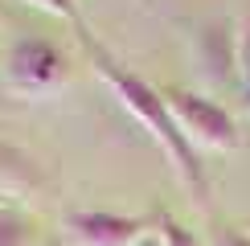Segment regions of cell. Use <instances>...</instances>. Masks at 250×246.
Wrapping results in <instances>:
<instances>
[{
    "mask_svg": "<svg viewBox=\"0 0 250 246\" xmlns=\"http://www.w3.org/2000/svg\"><path fill=\"white\" fill-rule=\"evenodd\" d=\"M213 246H250V234H217Z\"/></svg>",
    "mask_w": 250,
    "mask_h": 246,
    "instance_id": "obj_8",
    "label": "cell"
},
{
    "mask_svg": "<svg viewBox=\"0 0 250 246\" xmlns=\"http://www.w3.org/2000/svg\"><path fill=\"white\" fill-rule=\"evenodd\" d=\"M164 102H168L176 127L185 131V140H189L193 148L197 144H201V148H213V152L238 148V127L217 102L201 99V95H189V90H164Z\"/></svg>",
    "mask_w": 250,
    "mask_h": 246,
    "instance_id": "obj_2",
    "label": "cell"
},
{
    "mask_svg": "<svg viewBox=\"0 0 250 246\" xmlns=\"http://www.w3.org/2000/svg\"><path fill=\"white\" fill-rule=\"evenodd\" d=\"M8 66H13V78L29 82V86H49V82L62 78V58L45 41H21Z\"/></svg>",
    "mask_w": 250,
    "mask_h": 246,
    "instance_id": "obj_4",
    "label": "cell"
},
{
    "mask_svg": "<svg viewBox=\"0 0 250 246\" xmlns=\"http://www.w3.org/2000/svg\"><path fill=\"white\" fill-rule=\"evenodd\" d=\"M140 246H164V242L156 238V234H144V242H140Z\"/></svg>",
    "mask_w": 250,
    "mask_h": 246,
    "instance_id": "obj_9",
    "label": "cell"
},
{
    "mask_svg": "<svg viewBox=\"0 0 250 246\" xmlns=\"http://www.w3.org/2000/svg\"><path fill=\"white\" fill-rule=\"evenodd\" d=\"M33 4L49 8V13H58V17H74V0H33Z\"/></svg>",
    "mask_w": 250,
    "mask_h": 246,
    "instance_id": "obj_7",
    "label": "cell"
},
{
    "mask_svg": "<svg viewBox=\"0 0 250 246\" xmlns=\"http://www.w3.org/2000/svg\"><path fill=\"white\" fill-rule=\"evenodd\" d=\"M66 230L82 246H140L144 242V226L135 218H119V213H103V209L70 213Z\"/></svg>",
    "mask_w": 250,
    "mask_h": 246,
    "instance_id": "obj_3",
    "label": "cell"
},
{
    "mask_svg": "<svg viewBox=\"0 0 250 246\" xmlns=\"http://www.w3.org/2000/svg\"><path fill=\"white\" fill-rule=\"evenodd\" d=\"M156 238H160L164 246H201V242H197L181 222H172V218H160V230H156Z\"/></svg>",
    "mask_w": 250,
    "mask_h": 246,
    "instance_id": "obj_6",
    "label": "cell"
},
{
    "mask_svg": "<svg viewBox=\"0 0 250 246\" xmlns=\"http://www.w3.org/2000/svg\"><path fill=\"white\" fill-rule=\"evenodd\" d=\"M95 58H99V74L111 82V90L119 95L123 107H127L131 115L152 131V140L168 152V160L176 164V172L185 177V184H189L193 193H205V172H201V164H197V152H193V144L185 140V131L176 127V119H172V111H168V102H164V95H160V90H152L144 78H135V74H127V70H119L111 58H103V54H95Z\"/></svg>",
    "mask_w": 250,
    "mask_h": 246,
    "instance_id": "obj_1",
    "label": "cell"
},
{
    "mask_svg": "<svg viewBox=\"0 0 250 246\" xmlns=\"http://www.w3.org/2000/svg\"><path fill=\"white\" fill-rule=\"evenodd\" d=\"M246 230H250V226H246Z\"/></svg>",
    "mask_w": 250,
    "mask_h": 246,
    "instance_id": "obj_10",
    "label": "cell"
},
{
    "mask_svg": "<svg viewBox=\"0 0 250 246\" xmlns=\"http://www.w3.org/2000/svg\"><path fill=\"white\" fill-rule=\"evenodd\" d=\"M0 246H41L37 218L21 209H0Z\"/></svg>",
    "mask_w": 250,
    "mask_h": 246,
    "instance_id": "obj_5",
    "label": "cell"
}]
</instances>
